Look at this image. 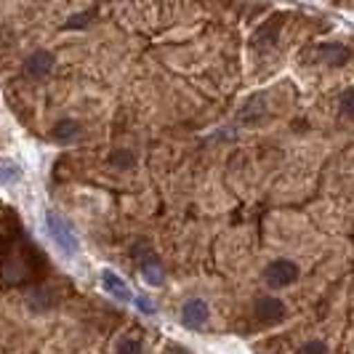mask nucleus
Wrapping results in <instances>:
<instances>
[{
	"label": "nucleus",
	"mask_w": 354,
	"mask_h": 354,
	"mask_svg": "<svg viewBox=\"0 0 354 354\" xmlns=\"http://www.w3.org/2000/svg\"><path fill=\"white\" fill-rule=\"evenodd\" d=\"M46 224H48V232H51V237L56 240V245L72 256V253L77 250V237H75V232H72L70 224L53 211L46 213Z\"/></svg>",
	"instance_id": "f257e3e1"
},
{
	"label": "nucleus",
	"mask_w": 354,
	"mask_h": 354,
	"mask_svg": "<svg viewBox=\"0 0 354 354\" xmlns=\"http://www.w3.org/2000/svg\"><path fill=\"white\" fill-rule=\"evenodd\" d=\"M264 277L272 288H285V285L296 283L299 266L293 264V261H288V259H277V261H272V264L266 266Z\"/></svg>",
	"instance_id": "f03ea898"
},
{
	"label": "nucleus",
	"mask_w": 354,
	"mask_h": 354,
	"mask_svg": "<svg viewBox=\"0 0 354 354\" xmlns=\"http://www.w3.org/2000/svg\"><path fill=\"white\" fill-rule=\"evenodd\" d=\"M256 315L261 322H269V325H274V322H280L285 317V304L280 299H272V296H264V299H259L256 301Z\"/></svg>",
	"instance_id": "7ed1b4c3"
},
{
	"label": "nucleus",
	"mask_w": 354,
	"mask_h": 354,
	"mask_svg": "<svg viewBox=\"0 0 354 354\" xmlns=\"http://www.w3.org/2000/svg\"><path fill=\"white\" fill-rule=\"evenodd\" d=\"M205 319H208V306L205 301H200V299H192V301L184 304V309H181V322L187 325V328H203L205 325Z\"/></svg>",
	"instance_id": "20e7f679"
},
{
	"label": "nucleus",
	"mask_w": 354,
	"mask_h": 354,
	"mask_svg": "<svg viewBox=\"0 0 354 354\" xmlns=\"http://www.w3.org/2000/svg\"><path fill=\"white\" fill-rule=\"evenodd\" d=\"M51 70H53V56L48 51H35L27 59V64H24V72L30 77H46Z\"/></svg>",
	"instance_id": "39448f33"
},
{
	"label": "nucleus",
	"mask_w": 354,
	"mask_h": 354,
	"mask_svg": "<svg viewBox=\"0 0 354 354\" xmlns=\"http://www.w3.org/2000/svg\"><path fill=\"white\" fill-rule=\"evenodd\" d=\"M102 283H104V290H109L115 299H120V301H131L133 296H131V288H128V283L125 280H120L112 269H106L104 274H102Z\"/></svg>",
	"instance_id": "423d86ee"
},
{
	"label": "nucleus",
	"mask_w": 354,
	"mask_h": 354,
	"mask_svg": "<svg viewBox=\"0 0 354 354\" xmlns=\"http://www.w3.org/2000/svg\"><path fill=\"white\" fill-rule=\"evenodd\" d=\"M142 277L149 285H162V266L155 256H147L142 261Z\"/></svg>",
	"instance_id": "0eeeda50"
},
{
	"label": "nucleus",
	"mask_w": 354,
	"mask_h": 354,
	"mask_svg": "<svg viewBox=\"0 0 354 354\" xmlns=\"http://www.w3.org/2000/svg\"><path fill=\"white\" fill-rule=\"evenodd\" d=\"M319 53H322V59H325L328 64H346V62H349V48H346V46H338V43L322 46Z\"/></svg>",
	"instance_id": "6e6552de"
},
{
	"label": "nucleus",
	"mask_w": 354,
	"mask_h": 354,
	"mask_svg": "<svg viewBox=\"0 0 354 354\" xmlns=\"http://www.w3.org/2000/svg\"><path fill=\"white\" fill-rule=\"evenodd\" d=\"M77 133H80V125L75 123V120H62V123L53 128V136L59 142H72Z\"/></svg>",
	"instance_id": "1a4fd4ad"
},
{
	"label": "nucleus",
	"mask_w": 354,
	"mask_h": 354,
	"mask_svg": "<svg viewBox=\"0 0 354 354\" xmlns=\"http://www.w3.org/2000/svg\"><path fill=\"white\" fill-rule=\"evenodd\" d=\"M19 174H21V168H19L14 160H0V184H8Z\"/></svg>",
	"instance_id": "9d476101"
},
{
	"label": "nucleus",
	"mask_w": 354,
	"mask_h": 354,
	"mask_svg": "<svg viewBox=\"0 0 354 354\" xmlns=\"http://www.w3.org/2000/svg\"><path fill=\"white\" fill-rule=\"evenodd\" d=\"M118 354H142V341L136 338H123L118 344Z\"/></svg>",
	"instance_id": "9b49d317"
},
{
	"label": "nucleus",
	"mask_w": 354,
	"mask_h": 354,
	"mask_svg": "<svg viewBox=\"0 0 354 354\" xmlns=\"http://www.w3.org/2000/svg\"><path fill=\"white\" fill-rule=\"evenodd\" d=\"M131 155H128V152H115V155H112V158H109V162H112V165H115V168H128V165H131Z\"/></svg>",
	"instance_id": "f8f14e48"
},
{
	"label": "nucleus",
	"mask_w": 354,
	"mask_h": 354,
	"mask_svg": "<svg viewBox=\"0 0 354 354\" xmlns=\"http://www.w3.org/2000/svg\"><path fill=\"white\" fill-rule=\"evenodd\" d=\"M301 354H328V346L322 341H312L301 349Z\"/></svg>",
	"instance_id": "ddd939ff"
},
{
	"label": "nucleus",
	"mask_w": 354,
	"mask_h": 354,
	"mask_svg": "<svg viewBox=\"0 0 354 354\" xmlns=\"http://www.w3.org/2000/svg\"><path fill=\"white\" fill-rule=\"evenodd\" d=\"M136 306L142 309L144 315H152V312H155V306H152V301H149V299H136Z\"/></svg>",
	"instance_id": "4468645a"
},
{
	"label": "nucleus",
	"mask_w": 354,
	"mask_h": 354,
	"mask_svg": "<svg viewBox=\"0 0 354 354\" xmlns=\"http://www.w3.org/2000/svg\"><path fill=\"white\" fill-rule=\"evenodd\" d=\"M344 115H352V91L344 93Z\"/></svg>",
	"instance_id": "2eb2a0df"
},
{
	"label": "nucleus",
	"mask_w": 354,
	"mask_h": 354,
	"mask_svg": "<svg viewBox=\"0 0 354 354\" xmlns=\"http://www.w3.org/2000/svg\"><path fill=\"white\" fill-rule=\"evenodd\" d=\"M176 354H187V352H176Z\"/></svg>",
	"instance_id": "dca6fc26"
}]
</instances>
